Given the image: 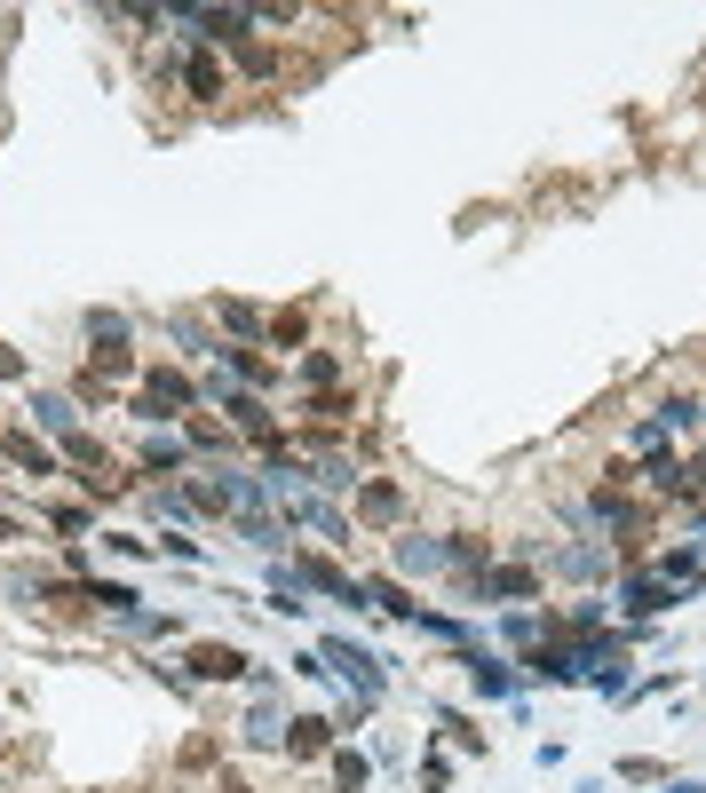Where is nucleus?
Wrapping results in <instances>:
<instances>
[{
	"label": "nucleus",
	"mask_w": 706,
	"mask_h": 793,
	"mask_svg": "<svg viewBox=\"0 0 706 793\" xmlns=\"http://www.w3.org/2000/svg\"><path fill=\"white\" fill-rule=\"evenodd\" d=\"M191 667H199L207 682H231V675H246V659H238V651H223V643H199V651H191Z\"/></svg>",
	"instance_id": "f257e3e1"
},
{
	"label": "nucleus",
	"mask_w": 706,
	"mask_h": 793,
	"mask_svg": "<svg viewBox=\"0 0 706 793\" xmlns=\"http://www.w3.org/2000/svg\"><path fill=\"white\" fill-rule=\"evenodd\" d=\"M191 96H223V72H215V64H207V56H199V64H191Z\"/></svg>",
	"instance_id": "39448f33"
},
{
	"label": "nucleus",
	"mask_w": 706,
	"mask_h": 793,
	"mask_svg": "<svg viewBox=\"0 0 706 793\" xmlns=\"http://www.w3.org/2000/svg\"><path fill=\"white\" fill-rule=\"evenodd\" d=\"M326 746V722H294V754H318Z\"/></svg>",
	"instance_id": "423d86ee"
},
{
	"label": "nucleus",
	"mask_w": 706,
	"mask_h": 793,
	"mask_svg": "<svg viewBox=\"0 0 706 793\" xmlns=\"http://www.w3.org/2000/svg\"><path fill=\"white\" fill-rule=\"evenodd\" d=\"M8 460H16V468H40V476H48V453H40L32 437H8Z\"/></svg>",
	"instance_id": "20e7f679"
},
{
	"label": "nucleus",
	"mask_w": 706,
	"mask_h": 793,
	"mask_svg": "<svg viewBox=\"0 0 706 793\" xmlns=\"http://www.w3.org/2000/svg\"><path fill=\"white\" fill-rule=\"evenodd\" d=\"M231 413H238V429H246V437H262V445H270V413H262V405H254V397H238Z\"/></svg>",
	"instance_id": "7ed1b4c3"
},
{
	"label": "nucleus",
	"mask_w": 706,
	"mask_h": 793,
	"mask_svg": "<svg viewBox=\"0 0 706 793\" xmlns=\"http://www.w3.org/2000/svg\"><path fill=\"white\" fill-rule=\"evenodd\" d=\"M159 405H191V381H183V373H151V389H143V413L159 421Z\"/></svg>",
	"instance_id": "f03ea898"
}]
</instances>
